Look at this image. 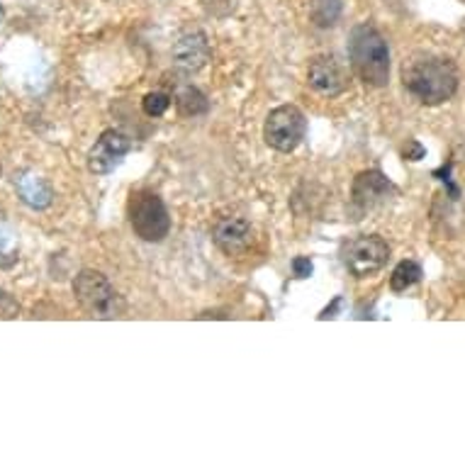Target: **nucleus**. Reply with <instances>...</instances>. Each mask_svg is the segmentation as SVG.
<instances>
[{
  "mask_svg": "<svg viewBox=\"0 0 465 465\" xmlns=\"http://www.w3.org/2000/svg\"><path fill=\"white\" fill-rule=\"evenodd\" d=\"M460 76L453 59L441 54H414L402 66V85L421 105H441L456 95Z\"/></svg>",
  "mask_w": 465,
  "mask_h": 465,
  "instance_id": "f257e3e1",
  "label": "nucleus"
},
{
  "mask_svg": "<svg viewBox=\"0 0 465 465\" xmlns=\"http://www.w3.org/2000/svg\"><path fill=\"white\" fill-rule=\"evenodd\" d=\"M349 62L353 74L371 88H382L390 81V46L373 25L353 27L349 37Z\"/></svg>",
  "mask_w": 465,
  "mask_h": 465,
  "instance_id": "f03ea898",
  "label": "nucleus"
},
{
  "mask_svg": "<svg viewBox=\"0 0 465 465\" xmlns=\"http://www.w3.org/2000/svg\"><path fill=\"white\" fill-rule=\"evenodd\" d=\"M74 295L93 320H117L124 314V302L114 285L100 271L85 268L74 278Z\"/></svg>",
  "mask_w": 465,
  "mask_h": 465,
  "instance_id": "7ed1b4c3",
  "label": "nucleus"
},
{
  "mask_svg": "<svg viewBox=\"0 0 465 465\" xmlns=\"http://www.w3.org/2000/svg\"><path fill=\"white\" fill-rule=\"evenodd\" d=\"M127 214L134 234L144 242H163L171 232V214H168L159 193L149 188H139L130 195Z\"/></svg>",
  "mask_w": 465,
  "mask_h": 465,
  "instance_id": "20e7f679",
  "label": "nucleus"
},
{
  "mask_svg": "<svg viewBox=\"0 0 465 465\" xmlns=\"http://www.w3.org/2000/svg\"><path fill=\"white\" fill-rule=\"evenodd\" d=\"M307 132V120L302 110L295 105H281L271 110L263 124V139L271 149L281 153L295 152Z\"/></svg>",
  "mask_w": 465,
  "mask_h": 465,
  "instance_id": "39448f33",
  "label": "nucleus"
},
{
  "mask_svg": "<svg viewBox=\"0 0 465 465\" xmlns=\"http://www.w3.org/2000/svg\"><path fill=\"white\" fill-rule=\"evenodd\" d=\"M390 259V246L381 234H361L343 246V263L353 278H371L381 273Z\"/></svg>",
  "mask_w": 465,
  "mask_h": 465,
  "instance_id": "423d86ee",
  "label": "nucleus"
},
{
  "mask_svg": "<svg viewBox=\"0 0 465 465\" xmlns=\"http://www.w3.org/2000/svg\"><path fill=\"white\" fill-rule=\"evenodd\" d=\"M132 152V142L127 134L117 130H105L88 152V171L95 176H107L110 171L123 163V159Z\"/></svg>",
  "mask_w": 465,
  "mask_h": 465,
  "instance_id": "0eeeda50",
  "label": "nucleus"
},
{
  "mask_svg": "<svg viewBox=\"0 0 465 465\" xmlns=\"http://www.w3.org/2000/svg\"><path fill=\"white\" fill-rule=\"evenodd\" d=\"M307 84L312 91H317L324 98H339L349 91V74L341 66V62H336L334 56H314L310 66H307Z\"/></svg>",
  "mask_w": 465,
  "mask_h": 465,
  "instance_id": "6e6552de",
  "label": "nucleus"
},
{
  "mask_svg": "<svg viewBox=\"0 0 465 465\" xmlns=\"http://www.w3.org/2000/svg\"><path fill=\"white\" fill-rule=\"evenodd\" d=\"M213 242L229 259L244 256L253 244L252 222L244 217H222L213 227Z\"/></svg>",
  "mask_w": 465,
  "mask_h": 465,
  "instance_id": "1a4fd4ad",
  "label": "nucleus"
},
{
  "mask_svg": "<svg viewBox=\"0 0 465 465\" xmlns=\"http://www.w3.org/2000/svg\"><path fill=\"white\" fill-rule=\"evenodd\" d=\"M390 193H395V185L390 183L388 176L382 171H378V168L361 171L359 176L353 178L351 198L361 210H371V207H375L378 203L388 198Z\"/></svg>",
  "mask_w": 465,
  "mask_h": 465,
  "instance_id": "9d476101",
  "label": "nucleus"
},
{
  "mask_svg": "<svg viewBox=\"0 0 465 465\" xmlns=\"http://www.w3.org/2000/svg\"><path fill=\"white\" fill-rule=\"evenodd\" d=\"M210 62V42L205 32H191L176 42L173 46V64L185 74H195Z\"/></svg>",
  "mask_w": 465,
  "mask_h": 465,
  "instance_id": "9b49d317",
  "label": "nucleus"
},
{
  "mask_svg": "<svg viewBox=\"0 0 465 465\" xmlns=\"http://www.w3.org/2000/svg\"><path fill=\"white\" fill-rule=\"evenodd\" d=\"M15 191L17 198L23 200L27 207H32V210H46L54 200V191L49 181L35 173V171H23L15 178Z\"/></svg>",
  "mask_w": 465,
  "mask_h": 465,
  "instance_id": "f8f14e48",
  "label": "nucleus"
},
{
  "mask_svg": "<svg viewBox=\"0 0 465 465\" xmlns=\"http://www.w3.org/2000/svg\"><path fill=\"white\" fill-rule=\"evenodd\" d=\"M176 107L183 117H200V114H205L210 110V103H207L205 93L200 91V88H195V85H183L176 93Z\"/></svg>",
  "mask_w": 465,
  "mask_h": 465,
  "instance_id": "ddd939ff",
  "label": "nucleus"
},
{
  "mask_svg": "<svg viewBox=\"0 0 465 465\" xmlns=\"http://www.w3.org/2000/svg\"><path fill=\"white\" fill-rule=\"evenodd\" d=\"M20 256V239L10 222L0 217V268H13Z\"/></svg>",
  "mask_w": 465,
  "mask_h": 465,
  "instance_id": "4468645a",
  "label": "nucleus"
},
{
  "mask_svg": "<svg viewBox=\"0 0 465 465\" xmlns=\"http://www.w3.org/2000/svg\"><path fill=\"white\" fill-rule=\"evenodd\" d=\"M341 0H312L310 5V17L317 27H334L341 20Z\"/></svg>",
  "mask_w": 465,
  "mask_h": 465,
  "instance_id": "2eb2a0df",
  "label": "nucleus"
},
{
  "mask_svg": "<svg viewBox=\"0 0 465 465\" xmlns=\"http://www.w3.org/2000/svg\"><path fill=\"white\" fill-rule=\"evenodd\" d=\"M421 281V266L417 263V261H400L395 266V271H392V275H390V288H392V292H402V290L412 288V285H417V282Z\"/></svg>",
  "mask_w": 465,
  "mask_h": 465,
  "instance_id": "dca6fc26",
  "label": "nucleus"
},
{
  "mask_svg": "<svg viewBox=\"0 0 465 465\" xmlns=\"http://www.w3.org/2000/svg\"><path fill=\"white\" fill-rule=\"evenodd\" d=\"M142 107H144V113L149 117H161V114L166 113L168 107H171V95L166 93H146L144 100H142Z\"/></svg>",
  "mask_w": 465,
  "mask_h": 465,
  "instance_id": "f3484780",
  "label": "nucleus"
},
{
  "mask_svg": "<svg viewBox=\"0 0 465 465\" xmlns=\"http://www.w3.org/2000/svg\"><path fill=\"white\" fill-rule=\"evenodd\" d=\"M17 314H20V302L0 288V320H15Z\"/></svg>",
  "mask_w": 465,
  "mask_h": 465,
  "instance_id": "a211bd4d",
  "label": "nucleus"
},
{
  "mask_svg": "<svg viewBox=\"0 0 465 465\" xmlns=\"http://www.w3.org/2000/svg\"><path fill=\"white\" fill-rule=\"evenodd\" d=\"M292 271L298 278H307V275L312 273V261L307 259V256H298V259L292 261Z\"/></svg>",
  "mask_w": 465,
  "mask_h": 465,
  "instance_id": "6ab92c4d",
  "label": "nucleus"
},
{
  "mask_svg": "<svg viewBox=\"0 0 465 465\" xmlns=\"http://www.w3.org/2000/svg\"><path fill=\"white\" fill-rule=\"evenodd\" d=\"M410 146H412V152H404V156H407V159H410V161H420L421 156H424V149H421V146L417 144V142H412V144H410Z\"/></svg>",
  "mask_w": 465,
  "mask_h": 465,
  "instance_id": "aec40b11",
  "label": "nucleus"
},
{
  "mask_svg": "<svg viewBox=\"0 0 465 465\" xmlns=\"http://www.w3.org/2000/svg\"><path fill=\"white\" fill-rule=\"evenodd\" d=\"M0 173H3V163H0Z\"/></svg>",
  "mask_w": 465,
  "mask_h": 465,
  "instance_id": "412c9836",
  "label": "nucleus"
},
{
  "mask_svg": "<svg viewBox=\"0 0 465 465\" xmlns=\"http://www.w3.org/2000/svg\"><path fill=\"white\" fill-rule=\"evenodd\" d=\"M463 35H465V27H463Z\"/></svg>",
  "mask_w": 465,
  "mask_h": 465,
  "instance_id": "4be33fe9",
  "label": "nucleus"
}]
</instances>
